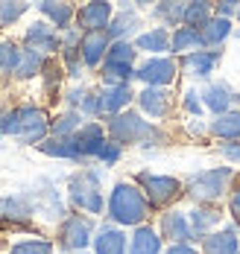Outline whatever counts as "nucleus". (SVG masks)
Masks as SVG:
<instances>
[{"instance_id":"obj_2","label":"nucleus","mask_w":240,"mask_h":254,"mask_svg":"<svg viewBox=\"0 0 240 254\" xmlns=\"http://www.w3.org/2000/svg\"><path fill=\"white\" fill-rule=\"evenodd\" d=\"M108 210H111V216H114L117 222H123V225H135V222L144 219V213H147V202H144V196L135 190L132 184H117L114 193H111Z\"/></svg>"},{"instance_id":"obj_15","label":"nucleus","mask_w":240,"mask_h":254,"mask_svg":"<svg viewBox=\"0 0 240 254\" xmlns=\"http://www.w3.org/2000/svg\"><path fill=\"white\" fill-rule=\"evenodd\" d=\"M126 249V237L117 228H103L97 237V254H123Z\"/></svg>"},{"instance_id":"obj_24","label":"nucleus","mask_w":240,"mask_h":254,"mask_svg":"<svg viewBox=\"0 0 240 254\" xmlns=\"http://www.w3.org/2000/svg\"><path fill=\"white\" fill-rule=\"evenodd\" d=\"M199 44H202V32H199V29L182 26V29L173 35V47H176V50H190V47H199Z\"/></svg>"},{"instance_id":"obj_38","label":"nucleus","mask_w":240,"mask_h":254,"mask_svg":"<svg viewBox=\"0 0 240 254\" xmlns=\"http://www.w3.org/2000/svg\"><path fill=\"white\" fill-rule=\"evenodd\" d=\"M135 15H123V18H117L114 21V26H111V35H123V32H132L135 29Z\"/></svg>"},{"instance_id":"obj_7","label":"nucleus","mask_w":240,"mask_h":254,"mask_svg":"<svg viewBox=\"0 0 240 254\" xmlns=\"http://www.w3.org/2000/svg\"><path fill=\"white\" fill-rule=\"evenodd\" d=\"M176 73V67H173V62L170 59H150L141 70H138V76L144 79V82H150L153 88L156 85H167L170 79Z\"/></svg>"},{"instance_id":"obj_44","label":"nucleus","mask_w":240,"mask_h":254,"mask_svg":"<svg viewBox=\"0 0 240 254\" xmlns=\"http://www.w3.org/2000/svg\"><path fill=\"white\" fill-rule=\"evenodd\" d=\"M167 254H196L193 249H187V246H176V249H170Z\"/></svg>"},{"instance_id":"obj_33","label":"nucleus","mask_w":240,"mask_h":254,"mask_svg":"<svg viewBox=\"0 0 240 254\" xmlns=\"http://www.w3.org/2000/svg\"><path fill=\"white\" fill-rule=\"evenodd\" d=\"M129 76H132L129 64H106V82H111V85H123Z\"/></svg>"},{"instance_id":"obj_37","label":"nucleus","mask_w":240,"mask_h":254,"mask_svg":"<svg viewBox=\"0 0 240 254\" xmlns=\"http://www.w3.org/2000/svg\"><path fill=\"white\" fill-rule=\"evenodd\" d=\"M80 126V120H77V114H65V117H59L53 123V131L56 134H68L71 128H77Z\"/></svg>"},{"instance_id":"obj_40","label":"nucleus","mask_w":240,"mask_h":254,"mask_svg":"<svg viewBox=\"0 0 240 254\" xmlns=\"http://www.w3.org/2000/svg\"><path fill=\"white\" fill-rule=\"evenodd\" d=\"M223 155L232 158V161H240V146H235V143H223Z\"/></svg>"},{"instance_id":"obj_14","label":"nucleus","mask_w":240,"mask_h":254,"mask_svg":"<svg viewBox=\"0 0 240 254\" xmlns=\"http://www.w3.org/2000/svg\"><path fill=\"white\" fill-rule=\"evenodd\" d=\"M106 44H108L106 32H85V38H82V59H85V64H97L103 50H106Z\"/></svg>"},{"instance_id":"obj_11","label":"nucleus","mask_w":240,"mask_h":254,"mask_svg":"<svg viewBox=\"0 0 240 254\" xmlns=\"http://www.w3.org/2000/svg\"><path fill=\"white\" fill-rule=\"evenodd\" d=\"M27 41L35 53L38 50H56V47H59V38H56V32L47 24H32L29 26Z\"/></svg>"},{"instance_id":"obj_5","label":"nucleus","mask_w":240,"mask_h":254,"mask_svg":"<svg viewBox=\"0 0 240 254\" xmlns=\"http://www.w3.org/2000/svg\"><path fill=\"white\" fill-rule=\"evenodd\" d=\"M232 178V170H208V173H199V176L190 178V193L196 199H217L223 190H226V181Z\"/></svg>"},{"instance_id":"obj_34","label":"nucleus","mask_w":240,"mask_h":254,"mask_svg":"<svg viewBox=\"0 0 240 254\" xmlns=\"http://www.w3.org/2000/svg\"><path fill=\"white\" fill-rule=\"evenodd\" d=\"M193 225H196V231H208L211 225H217L220 222V213L217 210H193Z\"/></svg>"},{"instance_id":"obj_13","label":"nucleus","mask_w":240,"mask_h":254,"mask_svg":"<svg viewBox=\"0 0 240 254\" xmlns=\"http://www.w3.org/2000/svg\"><path fill=\"white\" fill-rule=\"evenodd\" d=\"M141 105H144V111H150L153 117H164L167 108H170V94H164L161 88H147V91L141 94Z\"/></svg>"},{"instance_id":"obj_22","label":"nucleus","mask_w":240,"mask_h":254,"mask_svg":"<svg viewBox=\"0 0 240 254\" xmlns=\"http://www.w3.org/2000/svg\"><path fill=\"white\" fill-rule=\"evenodd\" d=\"M229 102H232V94H229V88L226 85H211L208 91H205V105L217 111V114H223L226 108H229Z\"/></svg>"},{"instance_id":"obj_20","label":"nucleus","mask_w":240,"mask_h":254,"mask_svg":"<svg viewBox=\"0 0 240 254\" xmlns=\"http://www.w3.org/2000/svg\"><path fill=\"white\" fill-rule=\"evenodd\" d=\"M164 234H167L170 240H179V243L190 240V228H187L185 216H182V213H167V216H164Z\"/></svg>"},{"instance_id":"obj_6","label":"nucleus","mask_w":240,"mask_h":254,"mask_svg":"<svg viewBox=\"0 0 240 254\" xmlns=\"http://www.w3.org/2000/svg\"><path fill=\"white\" fill-rule=\"evenodd\" d=\"M144 187H147V196L153 204H167L176 193H179V181L167 176H141Z\"/></svg>"},{"instance_id":"obj_8","label":"nucleus","mask_w":240,"mask_h":254,"mask_svg":"<svg viewBox=\"0 0 240 254\" xmlns=\"http://www.w3.org/2000/svg\"><path fill=\"white\" fill-rule=\"evenodd\" d=\"M88 234H91V222L85 216H71L62 228V243L65 249H82L88 243Z\"/></svg>"},{"instance_id":"obj_43","label":"nucleus","mask_w":240,"mask_h":254,"mask_svg":"<svg viewBox=\"0 0 240 254\" xmlns=\"http://www.w3.org/2000/svg\"><path fill=\"white\" fill-rule=\"evenodd\" d=\"M232 213H235V219L240 222V193L235 196V199H232Z\"/></svg>"},{"instance_id":"obj_29","label":"nucleus","mask_w":240,"mask_h":254,"mask_svg":"<svg viewBox=\"0 0 240 254\" xmlns=\"http://www.w3.org/2000/svg\"><path fill=\"white\" fill-rule=\"evenodd\" d=\"M38 67H41V56L35 50H27L21 53V62H18V76H32V73H38Z\"/></svg>"},{"instance_id":"obj_12","label":"nucleus","mask_w":240,"mask_h":254,"mask_svg":"<svg viewBox=\"0 0 240 254\" xmlns=\"http://www.w3.org/2000/svg\"><path fill=\"white\" fill-rule=\"evenodd\" d=\"M202 249H205L208 254H240L238 252V237H235V231H232V228L208 237Z\"/></svg>"},{"instance_id":"obj_39","label":"nucleus","mask_w":240,"mask_h":254,"mask_svg":"<svg viewBox=\"0 0 240 254\" xmlns=\"http://www.w3.org/2000/svg\"><path fill=\"white\" fill-rule=\"evenodd\" d=\"M117 146H114V143H106V146H103V152H100V158H103V161H108V164H111V161H117Z\"/></svg>"},{"instance_id":"obj_35","label":"nucleus","mask_w":240,"mask_h":254,"mask_svg":"<svg viewBox=\"0 0 240 254\" xmlns=\"http://www.w3.org/2000/svg\"><path fill=\"white\" fill-rule=\"evenodd\" d=\"M27 12V3H3L0 6V18L6 21V24H12L15 18H21Z\"/></svg>"},{"instance_id":"obj_4","label":"nucleus","mask_w":240,"mask_h":254,"mask_svg":"<svg viewBox=\"0 0 240 254\" xmlns=\"http://www.w3.org/2000/svg\"><path fill=\"white\" fill-rule=\"evenodd\" d=\"M71 196L74 202L91 210V213H100L103 210V196H100V184H97V176L94 173H80V176L71 181Z\"/></svg>"},{"instance_id":"obj_31","label":"nucleus","mask_w":240,"mask_h":254,"mask_svg":"<svg viewBox=\"0 0 240 254\" xmlns=\"http://www.w3.org/2000/svg\"><path fill=\"white\" fill-rule=\"evenodd\" d=\"M132 59H135V50L129 44H123V41L108 50V64H129Z\"/></svg>"},{"instance_id":"obj_25","label":"nucleus","mask_w":240,"mask_h":254,"mask_svg":"<svg viewBox=\"0 0 240 254\" xmlns=\"http://www.w3.org/2000/svg\"><path fill=\"white\" fill-rule=\"evenodd\" d=\"M47 155H59V158H80V149H77V140H50L41 146Z\"/></svg>"},{"instance_id":"obj_36","label":"nucleus","mask_w":240,"mask_h":254,"mask_svg":"<svg viewBox=\"0 0 240 254\" xmlns=\"http://www.w3.org/2000/svg\"><path fill=\"white\" fill-rule=\"evenodd\" d=\"M156 15L159 18H167V21H179V18H185V6H179V3H167V6H159L156 9Z\"/></svg>"},{"instance_id":"obj_23","label":"nucleus","mask_w":240,"mask_h":254,"mask_svg":"<svg viewBox=\"0 0 240 254\" xmlns=\"http://www.w3.org/2000/svg\"><path fill=\"white\" fill-rule=\"evenodd\" d=\"M208 15H211V6L208 3H190L185 6V24H190V29L208 24Z\"/></svg>"},{"instance_id":"obj_30","label":"nucleus","mask_w":240,"mask_h":254,"mask_svg":"<svg viewBox=\"0 0 240 254\" xmlns=\"http://www.w3.org/2000/svg\"><path fill=\"white\" fill-rule=\"evenodd\" d=\"M18 62H21V53L15 50L12 44H0V73L18 70Z\"/></svg>"},{"instance_id":"obj_17","label":"nucleus","mask_w":240,"mask_h":254,"mask_svg":"<svg viewBox=\"0 0 240 254\" xmlns=\"http://www.w3.org/2000/svg\"><path fill=\"white\" fill-rule=\"evenodd\" d=\"M129 100H132V94H129L126 85H111L108 91L100 94V108L103 111H117V108H123Z\"/></svg>"},{"instance_id":"obj_10","label":"nucleus","mask_w":240,"mask_h":254,"mask_svg":"<svg viewBox=\"0 0 240 254\" xmlns=\"http://www.w3.org/2000/svg\"><path fill=\"white\" fill-rule=\"evenodd\" d=\"M103 146H106V140H103V128L100 126H85L77 134V149H80V155H100Z\"/></svg>"},{"instance_id":"obj_3","label":"nucleus","mask_w":240,"mask_h":254,"mask_svg":"<svg viewBox=\"0 0 240 254\" xmlns=\"http://www.w3.org/2000/svg\"><path fill=\"white\" fill-rule=\"evenodd\" d=\"M111 137L114 140H120V143H138V140H150V137H156V128L150 126V123H144L138 114H120V117H114L111 120Z\"/></svg>"},{"instance_id":"obj_16","label":"nucleus","mask_w":240,"mask_h":254,"mask_svg":"<svg viewBox=\"0 0 240 254\" xmlns=\"http://www.w3.org/2000/svg\"><path fill=\"white\" fill-rule=\"evenodd\" d=\"M161 240L153 228H138L132 237V252L129 254H159Z\"/></svg>"},{"instance_id":"obj_26","label":"nucleus","mask_w":240,"mask_h":254,"mask_svg":"<svg viewBox=\"0 0 240 254\" xmlns=\"http://www.w3.org/2000/svg\"><path fill=\"white\" fill-rule=\"evenodd\" d=\"M29 213H32V210L27 207L24 199H3V202H0V216H9V219H27Z\"/></svg>"},{"instance_id":"obj_18","label":"nucleus","mask_w":240,"mask_h":254,"mask_svg":"<svg viewBox=\"0 0 240 254\" xmlns=\"http://www.w3.org/2000/svg\"><path fill=\"white\" fill-rule=\"evenodd\" d=\"M214 64H217V53H190L185 59L187 73H193V76H208Z\"/></svg>"},{"instance_id":"obj_1","label":"nucleus","mask_w":240,"mask_h":254,"mask_svg":"<svg viewBox=\"0 0 240 254\" xmlns=\"http://www.w3.org/2000/svg\"><path fill=\"white\" fill-rule=\"evenodd\" d=\"M0 131L15 134V137L24 140V143H35V140L44 137V131H47V120H44V114H41L38 108L24 105V108H12V111H6V114L0 117Z\"/></svg>"},{"instance_id":"obj_9","label":"nucleus","mask_w":240,"mask_h":254,"mask_svg":"<svg viewBox=\"0 0 240 254\" xmlns=\"http://www.w3.org/2000/svg\"><path fill=\"white\" fill-rule=\"evenodd\" d=\"M108 15H111L108 3H88L80 12V21L88 32H103V26L108 24Z\"/></svg>"},{"instance_id":"obj_32","label":"nucleus","mask_w":240,"mask_h":254,"mask_svg":"<svg viewBox=\"0 0 240 254\" xmlns=\"http://www.w3.org/2000/svg\"><path fill=\"white\" fill-rule=\"evenodd\" d=\"M12 254H53V249H50V243H44V240H29V243L15 246Z\"/></svg>"},{"instance_id":"obj_42","label":"nucleus","mask_w":240,"mask_h":254,"mask_svg":"<svg viewBox=\"0 0 240 254\" xmlns=\"http://www.w3.org/2000/svg\"><path fill=\"white\" fill-rule=\"evenodd\" d=\"M235 9H238L235 3H220V15H223V18H226V15H232Z\"/></svg>"},{"instance_id":"obj_28","label":"nucleus","mask_w":240,"mask_h":254,"mask_svg":"<svg viewBox=\"0 0 240 254\" xmlns=\"http://www.w3.org/2000/svg\"><path fill=\"white\" fill-rule=\"evenodd\" d=\"M138 47L141 50H167V32L164 29H156V32H147V35H141L138 38Z\"/></svg>"},{"instance_id":"obj_41","label":"nucleus","mask_w":240,"mask_h":254,"mask_svg":"<svg viewBox=\"0 0 240 254\" xmlns=\"http://www.w3.org/2000/svg\"><path fill=\"white\" fill-rule=\"evenodd\" d=\"M185 105H187V108H190V111H193V114H199V111H202V108H199V100H196V94H193V91L187 94Z\"/></svg>"},{"instance_id":"obj_45","label":"nucleus","mask_w":240,"mask_h":254,"mask_svg":"<svg viewBox=\"0 0 240 254\" xmlns=\"http://www.w3.org/2000/svg\"><path fill=\"white\" fill-rule=\"evenodd\" d=\"M238 35H240V32H238Z\"/></svg>"},{"instance_id":"obj_21","label":"nucleus","mask_w":240,"mask_h":254,"mask_svg":"<svg viewBox=\"0 0 240 254\" xmlns=\"http://www.w3.org/2000/svg\"><path fill=\"white\" fill-rule=\"evenodd\" d=\"M229 29H232L229 18H214V21H208L205 29H202V44H220L229 35Z\"/></svg>"},{"instance_id":"obj_27","label":"nucleus","mask_w":240,"mask_h":254,"mask_svg":"<svg viewBox=\"0 0 240 254\" xmlns=\"http://www.w3.org/2000/svg\"><path fill=\"white\" fill-rule=\"evenodd\" d=\"M38 9H41L44 15H50L59 26H65L71 21V15H74V9H71L68 3H38Z\"/></svg>"},{"instance_id":"obj_19","label":"nucleus","mask_w":240,"mask_h":254,"mask_svg":"<svg viewBox=\"0 0 240 254\" xmlns=\"http://www.w3.org/2000/svg\"><path fill=\"white\" fill-rule=\"evenodd\" d=\"M214 134L220 137H240V114L238 111H226L214 120Z\"/></svg>"}]
</instances>
